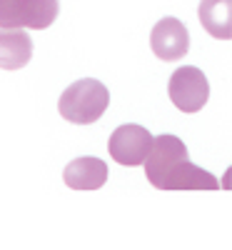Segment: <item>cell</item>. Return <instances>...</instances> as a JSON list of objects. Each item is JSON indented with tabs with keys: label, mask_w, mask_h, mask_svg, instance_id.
I'll use <instances>...</instances> for the list:
<instances>
[{
	"label": "cell",
	"mask_w": 232,
	"mask_h": 250,
	"mask_svg": "<svg viewBox=\"0 0 232 250\" xmlns=\"http://www.w3.org/2000/svg\"><path fill=\"white\" fill-rule=\"evenodd\" d=\"M145 175L157 190H217L215 175L187 160L185 143L175 135L153 138L150 153L145 158Z\"/></svg>",
	"instance_id": "cell-1"
},
{
	"label": "cell",
	"mask_w": 232,
	"mask_h": 250,
	"mask_svg": "<svg viewBox=\"0 0 232 250\" xmlns=\"http://www.w3.org/2000/svg\"><path fill=\"white\" fill-rule=\"evenodd\" d=\"M110 105V93L95 78H82L75 80L70 88L62 90L58 110L68 123L75 125H90L100 120Z\"/></svg>",
	"instance_id": "cell-2"
},
{
	"label": "cell",
	"mask_w": 232,
	"mask_h": 250,
	"mask_svg": "<svg viewBox=\"0 0 232 250\" xmlns=\"http://www.w3.org/2000/svg\"><path fill=\"white\" fill-rule=\"evenodd\" d=\"M62 180L73 190H97L108 180V165L100 158H75L65 165Z\"/></svg>",
	"instance_id": "cell-7"
},
{
	"label": "cell",
	"mask_w": 232,
	"mask_h": 250,
	"mask_svg": "<svg viewBox=\"0 0 232 250\" xmlns=\"http://www.w3.org/2000/svg\"><path fill=\"white\" fill-rule=\"evenodd\" d=\"M60 13L58 0H0V28L45 30Z\"/></svg>",
	"instance_id": "cell-3"
},
{
	"label": "cell",
	"mask_w": 232,
	"mask_h": 250,
	"mask_svg": "<svg viewBox=\"0 0 232 250\" xmlns=\"http://www.w3.org/2000/svg\"><path fill=\"white\" fill-rule=\"evenodd\" d=\"M167 93H170L173 105L180 113H200L210 98V83L200 68H177L170 75L167 83Z\"/></svg>",
	"instance_id": "cell-4"
},
{
	"label": "cell",
	"mask_w": 232,
	"mask_h": 250,
	"mask_svg": "<svg viewBox=\"0 0 232 250\" xmlns=\"http://www.w3.org/2000/svg\"><path fill=\"white\" fill-rule=\"evenodd\" d=\"M33 58V40L20 28L5 30L0 28V68L3 70H20Z\"/></svg>",
	"instance_id": "cell-8"
},
{
	"label": "cell",
	"mask_w": 232,
	"mask_h": 250,
	"mask_svg": "<svg viewBox=\"0 0 232 250\" xmlns=\"http://www.w3.org/2000/svg\"><path fill=\"white\" fill-rule=\"evenodd\" d=\"M150 145H153V133L142 128V125H120V128L110 135V143H108V150L113 155L115 163L120 165H142L147 153H150Z\"/></svg>",
	"instance_id": "cell-5"
},
{
	"label": "cell",
	"mask_w": 232,
	"mask_h": 250,
	"mask_svg": "<svg viewBox=\"0 0 232 250\" xmlns=\"http://www.w3.org/2000/svg\"><path fill=\"white\" fill-rule=\"evenodd\" d=\"M197 15L202 28L213 38L217 40L232 38V0H200Z\"/></svg>",
	"instance_id": "cell-9"
},
{
	"label": "cell",
	"mask_w": 232,
	"mask_h": 250,
	"mask_svg": "<svg viewBox=\"0 0 232 250\" xmlns=\"http://www.w3.org/2000/svg\"><path fill=\"white\" fill-rule=\"evenodd\" d=\"M150 48L160 60H180L190 50V33L177 18H162L150 33Z\"/></svg>",
	"instance_id": "cell-6"
}]
</instances>
